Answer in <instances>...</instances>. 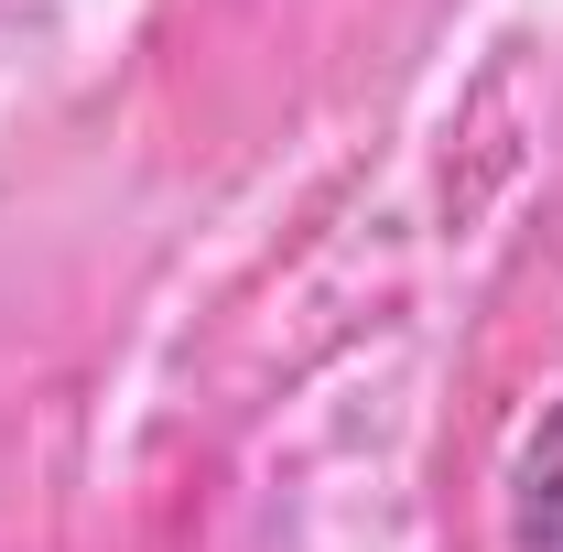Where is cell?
Segmentation results:
<instances>
[{"mask_svg":"<svg viewBox=\"0 0 563 552\" xmlns=\"http://www.w3.org/2000/svg\"><path fill=\"white\" fill-rule=\"evenodd\" d=\"M509 542L520 552H563V401L542 412V433L509 466Z\"/></svg>","mask_w":563,"mask_h":552,"instance_id":"6da1fadb","label":"cell"}]
</instances>
